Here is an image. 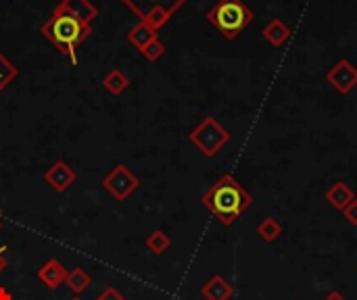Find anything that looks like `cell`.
Wrapping results in <instances>:
<instances>
[{"label":"cell","instance_id":"obj_1","mask_svg":"<svg viewBox=\"0 0 357 300\" xmlns=\"http://www.w3.org/2000/svg\"><path fill=\"white\" fill-rule=\"evenodd\" d=\"M203 207L226 228L234 226L253 205L249 190L230 173H224L201 198Z\"/></svg>","mask_w":357,"mask_h":300},{"label":"cell","instance_id":"obj_2","mask_svg":"<svg viewBox=\"0 0 357 300\" xmlns=\"http://www.w3.org/2000/svg\"><path fill=\"white\" fill-rule=\"evenodd\" d=\"M40 33L71 63L77 61V46L88 40L92 27L59 8H52L50 17L42 23Z\"/></svg>","mask_w":357,"mask_h":300},{"label":"cell","instance_id":"obj_3","mask_svg":"<svg viewBox=\"0 0 357 300\" xmlns=\"http://www.w3.org/2000/svg\"><path fill=\"white\" fill-rule=\"evenodd\" d=\"M205 17L226 40H236L253 23L255 13L245 0H218Z\"/></svg>","mask_w":357,"mask_h":300},{"label":"cell","instance_id":"obj_4","mask_svg":"<svg viewBox=\"0 0 357 300\" xmlns=\"http://www.w3.org/2000/svg\"><path fill=\"white\" fill-rule=\"evenodd\" d=\"M140 23L159 31L188 0H121Z\"/></svg>","mask_w":357,"mask_h":300},{"label":"cell","instance_id":"obj_5","mask_svg":"<svg viewBox=\"0 0 357 300\" xmlns=\"http://www.w3.org/2000/svg\"><path fill=\"white\" fill-rule=\"evenodd\" d=\"M230 132L215 119V117H205L190 134L188 140L192 146L207 159H213L228 142H230Z\"/></svg>","mask_w":357,"mask_h":300},{"label":"cell","instance_id":"obj_6","mask_svg":"<svg viewBox=\"0 0 357 300\" xmlns=\"http://www.w3.org/2000/svg\"><path fill=\"white\" fill-rule=\"evenodd\" d=\"M102 188L119 203H123L130 194H134L138 188H140V180L138 175H134L130 171L128 165L119 163L115 165L105 177H102Z\"/></svg>","mask_w":357,"mask_h":300},{"label":"cell","instance_id":"obj_7","mask_svg":"<svg viewBox=\"0 0 357 300\" xmlns=\"http://www.w3.org/2000/svg\"><path fill=\"white\" fill-rule=\"evenodd\" d=\"M326 81L343 96H347L349 92H354L357 88V67L349 58H341L337 61L328 73H326Z\"/></svg>","mask_w":357,"mask_h":300},{"label":"cell","instance_id":"obj_8","mask_svg":"<svg viewBox=\"0 0 357 300\" xmlns=\"http://www.w3.org/2000/svg\"><path fill=\"white\" fill-rule=\"evenodd\" d=\"M75 180H77V173L65 161H54L44 173V184L59 194L67 192L75 184Z\"/></svg>","mask_w":357,"mask_h":300},{"label":"cell","instance_id":"obj_9","mask_svg":"<svg viewBox=\"0 0 357 300\" xmlns=\"http://www.w3.org/2000/svg\"><path fill=\"white\" fill-rule=\"evenodd\" d=\"M38 280L48 288V290H59L65 280H67V269L63 267L61 261L56 259H50L46 261L40 269H38Z\"/></svg>","mask_w":357,"mask_h":300},{"label":"cell","instance_id":"obj_10","mask_svg":"<svg viewBox=\"0 0 357 300\" xmlns=\"http://www.w3.org/2000/svg\"><path fill=\"white\" fill-rule=\"evenodd\" d=\"M201 294L205 300H232L234 299V286L224 276L215 274L203 284Z\"/></svg>","mask_w":357,"mask_h":300},{"label":"cell","instance_id":"obj_11","mask_svg":"<svg viewBox=\"0 0 357 300\" xmlns=\"http://www.w3.org/2000/svg\"><path fill=\"white\" fill-rule=\"evenodd\" d=\"M54 8H59V10H63V13H67V15L84 21V23H88V25L98 17V10H96V6L90 0H61Z\"/></svg>","mask_w":357,"mask_h":300},{"label":"cell","instance_id":"obj_12","mask_svg":"<svg viewBox=\"0 0 357 300\" xmlns=\"http://www.w3.org/2000/svg\"><path fill=\"white\" fill-rule=\"evenodd\" d=\"M324 198L328 200V205L333 207V209H337V211H343L351 200H356V190L347 184V182H343V180H339V182H335L326 192H324Z\"/></svg>","mask_w":357,"mask_h":300},{"label":"cell","instance_id":"obj_13","mask_svg":"<svg viewBox=\"0 0 357 300\" xmlns=\"http://www.w3.org/2000/svg\"><path fill=\"white\" fill-rule=\"evenodd\" d=\"M291 27H289V23L284 21V19H272V21H268L266 23V27L261 29V35H264V40L268 42V44H272L274 48H280V46H284L287 42H289V38H291Z\"/></svg>","mask_w":357,"mask_h":300},{"label":"cell","instance_id":"obj_14","mask_svg":"<svg viewBox=\"0 0 357 300\" xmlns=\"http://www.w3.org/2000/svg\"><path fill=\"white\" fill-rule=\"evenodd\" d=\"M128 86H130V79H128V75L121 71V69H111L109 73H105V77H102V88L111 94V96H121L126 90H128Z\"/></svg>","mask_w":357,"mask_h":300},{"label":"cell","instance_id":"obj_15","mask_svg":"<svg viewBox=\"0 0 357 300\" xmlns=\"http://www.w3.org/2000/svg\"><path fill=\"white\" fill-rule=\"evenodd\" d=\"M157 38V31L155 29H151L149 25H144V23H136L130 31H128V42L134 46V48H138V50H142L149 42H153Z\"/></svg>","mask_w":357,"mask_h":300},{"label":"cell","instance_id":"obj_16","mask_svg":"<svg viewBox=\"0 0 357 300\" xmlns=\"http://www.w3.org/2000/svg\"><path fill=\"white\" fill-rule=\"evenodd\" d=\"M282 223L274 217H264L259 223H257V234L264 242L268 244H274L280 236H282Z\"/></svg>","mask_w":357,"mask_h":300},{"label":"cell","instance_id":"obj_17","mask_svg":"<svg viewBox=\"0 0 357 300\" xmlns=\"http://www.w3.org/2000/svg\"><path fill=\"white\" fill-rule=\"evenodd\" d=\"M144 246H146L155 257H161L165 251H169V246H172V238H169L163 230H153V232L146 236Z\"/></svg>","mask_w":357,"mask_h":300},{"label":"cell","instance_id":"obj_18","mask_svg":"<svg viewBox=\"0 0 357 300\" xmlns=\"http://www.w3.org/2000/svg\"><path fill=\"white\" fill-rule=\"evenodd\" d=\"M67 288L75 294H82L86 288H90L92 284V278L82 269V267H73L71 271H67V280H65Z\"/></svg>","mask_w":357,"mask_h":300},{"label":"cell","instance_id":"obj_19","mask_svg":"<svg viewBox=\"0 0 357 300\" xmlns=\"http://www.w3.org/2000/svg\"><path fill=\"white\" fill-rule=\"evenodd\" d=\"M19 75V71H17V67L0 52V92L15 79Z\"/></svg>","mask_w":357,"mask_h":300},{"label":"cell","instance_id":"obj_20","mask_svg":"<svg viewBox=\"0 0 357 300\" xmlns=\"http://www.w3.org/2000/svg\"><path fill=\"white\" fill-rule=\"evenodd\" d=\"M140 54H142L149 63H157V61L165 54V44H163L161 38L157 35L153 42H149V44L140 50Z\"/></svg>","mask_w":357,"mask_h":300},{"label":"cell","instance_id":"obj_21","mask_svg":"<svg viewBox=\"0 0 357 300\" xmlns=\"http://www.w3.org/2000/svg\"><path fill=\"white\" fill-rule=\"evenodd\" d=\"M341 213H343V217H345L351 226H356L357 228V198L356 200H351V203H349Z\"/></svg>","mask_w":357,"mask_h":300},{"label":"cell","instance_id":"obj_22","mask_svg":"<svg viewBox=\"0 0 357 300\" xmlns=\"http://www.w3.org/2000/svg\"><path fill=\"white\" fill-rule=\"evenodd\" d=\"M96 300H126V297L117 290V288H113V286H107L98 297H96Z\"/></svg>","mask_w":357,"mask_h":300},{"label":"cell","instance_id":"obj_23","mask_svg":"<svg viewBox=\"0 0 357 300\" xmlns=\"http://www.w3.org/2000/svg\"><path fill=\"white\" fill-rule=\"evenodd\" d=\"M324 300H347V297L343 294V292H339V290H333V292H328Z\"/></svg>","mask_w":357,"mask_h":300},{"label":"cell","instance_id":"obj_24","mask_svg":"<svg viewBox=\"0 0 357 300\" xmlns=\"http://www.w3.org/2000/svg\"><path fill=\"white\" fill-rule=\"evenodd\" d=\"M4 251H6V248H4V246H0V274H2V271L6 269V265H8V263H6V259L2 257V253H4Z\"/></svg>","mask_w":357,"mask_h":300},{"label":"cell","instance_id":"obj_25","mask_svg":"<svg viewBox=\"0 0 357 300\" xmlns=\"http://www.w3.org/2000/svg\"><path fill=\"white\" fill-rule=\"evenodd\" d=\"M0 300H13L10 292L6 288H2V286H0Z\"/></svg>","mask_w":357,"mask_h":300},{"label":"cell","instance_id":"obj_26","mask_svg":"<svg viewBox=\"0 0 357 300\" xmlns=\"http://www.w3.org/2000/svg\"><path fill=\"white\" fill-rule=\"evenodd\" d=\"M71 300H84V299H79V297H73V299Z\"/></svg>","mask_w":357,"mask_h":300},{"label":"cell","instance_id":"obj_27","mask_svg":"<svg viewBox=\"0 0 357 300\" xmlns=\"http://www.w3.org/2000/svg\"><path fill=\"white\" fill-rule=\"evenodd\" d=\"M0 217H2V211H0ZM0 221H2V219H0Z\"/></svg>","mask_w":357,"mask_h":300},{"label":"cell","instance_id":"obj_28","mask_svg":"<svg viewBox=\"0 0 357 300\" xmlns=\"http://www.w3.org/2000/svg\"><path fill=\"white\" fill-rule=\"evenodd\" d=\"M0 230H2V221H0Z\"/></svg>","mask_w":357,"mask_h":300}]
</instances>
